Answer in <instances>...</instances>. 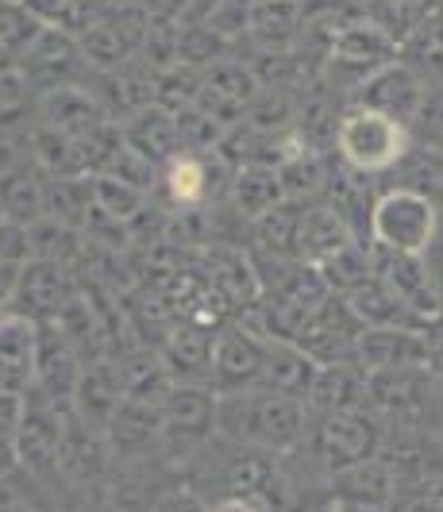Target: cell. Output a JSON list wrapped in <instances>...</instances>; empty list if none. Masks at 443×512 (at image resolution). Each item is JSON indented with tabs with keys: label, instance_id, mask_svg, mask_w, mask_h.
<instances>
[{
	"label": "cell",
	"instance_id": "obj_1",
	"mask_svg": "<svg viewBox=\"0 0 443 512\" xmlns=\"http://www.w3.org/2000/svg\"><path fill=\"white\" fill-rule=\"evenodd\" d=\"M339 151L355 170H366V174L390 170L405 151V128L386 112L359 108L339 124Z\"/></svg>",
	"mask_w": 443,
	"mask_h": 512
},
{
	"label": "cell",
	"instance_id": "obj_2",
	"mask_svg": "<svg viewBox=\"0 0 443 512\" xmlns=\"http://www.w3.org/2000/svg\"><path fill=\"white\" fill-rule=\"evenodd\" d=\"M374 239L382 247H390L397 255H424V247L432 243V228H436V212L432 205L417 197V193H390L374 205L370 216Z\"/></svg>",
	"mask_w": 443,
	"mask_h": 512
},
{
	"label": "cell",
	"instance_id": "obj_3",
	"mask_svg": "<svg viewBox=\"0 0 443 512\" xmlns=\"http://www.w3.org/2000/svg\"><path fill=\"white\" fill-rule=\"evenodd\" d=\"M262 359H266V351L251 335H224L212 347V370H216L220 389H243L247 382H255L262 374Z\"/></svg>",
	"mask_w": 443,
	"mask_h": 512
},
{
	"label": "cell",
	"instance_id": "obj_4",
	"mask_svg": "<svg viewBox=\"0 0 443 512\" xmlns=\"http://www.w3.org/2000/svg\"><path fill=\"white\" fill-rule=\"evenodd\" d=\"M35 359L39 347L24 320L0 324V393H20L35 374Z\"/></svg>",
	"mask_w": 443,
	"mask_h": 512
},
{
	"label": "cell",
	"instance_id": "obj_5",
	"mask_svg": "<svg viewBox=\"0 0 443 512\" xmlns=\"http://www.w3.org/2000/svg\"><path fill=\"white\" fill-rule=\"evenodd\" d=\"M297 243H301V251L313 258H332L336 251L347 247V231L339 224L336 212H328V208H313L301 224H297Z\"/></svg>",
	"mask_w": 443,
	"mask_h": 512
},
{
	"label": "cell",
	"instance_id": "obj_6",
	"mask_svg": "<svg viewBox=\"0 0 443 512\" xmlns=\"http://www.w3.org/2000/svg\"><path fill=\"white\" fill-rule=\"evenodd\" d=\"M324 455L332 466H347L370 455V428L355 416H332L324 424Z\"/></svg>",
	"mask_w": 443,
	"mask_h": 512
},
{
	"label": "cell",
	"instance_id": "obj_7",
	"mask_svg": "<svg viewBox=\"0 0 443 512\" xmlns=\"http://www.w3.org/2000/svg\"><path fill=\"white\" fill-rule=\"evenodd\" d=\"M262 370H270V385H274L278 393H309L316 382L305 355L293 351V347H274V351H266Z\"/></svg>",
	"mask_w": 443,
	"mask_h": 512
},
{
	"label": "cell",
	"instance_id": "obj_8",
	"mask_svg": "<svg viewBox=\"0 0 443 512\" xmlns=\"http://www.w3.org/2000/svg\"><path fill=\"white\" fill-rule=\"evenodd\" d=\"M255 432H259L266 443H286V439H293V432H297V405L293 401H286V397H266V401H259L255 405Z\"/></svg>",
	"mask_w": 443,
	"mask_h": 512
},
{
	"label": "cell",
	"instance_id": "obj_9",
	"mask_svg": "<svg viewBox=\"0 0 443 512\" xmlns=\"http://www.w3.org/2000/svg\"><path fill=\"white\" fill-rule=\"evenodd\" d=\"M355 308L366 316V324L374 328H397L401 316V301L386 282H363L355 289Z\"/></svg>",
	"mask_w": 443,
	"mask_h": 512
},
{
	"label": "cell",
	"instance_id": "obj_10",
	"mask_svg": "<svg viewBox=\"0 0 443 512\" xmlns=\"http://www.w3.org/2000/svg\"><path fill=\"white\" fill-rule=\"evenodd\" d=\"M212 420V401L209 393H197V389H182L170 397V428H193V432H205Z\"/></svg>",
	"mask_w": 443,
	"mask_h": 512
},
{
	"label": "cell",
	"instance_id": "obj_11",
	"mask_svg": "<svg viewBox=\"0 0 443 512\" xmlns=\"http://www.w3.org/2000/svg\"><path fill=\"white\" fill-rule=\"evenodd\" d=\"M166 178H170L174 201H182V205H197L205 197V170L197 158H174Z\"/></svg>",
	"mask_w": 443,
	"mask_h": 512
},
{
	"label": "cell",
	"instance_id": "obj_12",
	"mask_svg": "<svg viewBox=\"0 0 443 512\" xmlns=\"http://www.w3.org/2000/svg\"><path fill=\"white\" fill-rule=\"evenodd\" d=\"M16 447L24 451V459L27 455H31V459H43V455L58 451V436H54V428L47 424V416H24Z\"/></svg>",
	"mask_w": 443,
	"mask_h": 512
},
{
	"label": "cell",
	"instance_id": "obj_13",
	"mask_svg": "<svg viewBox=\"0 0 443 512\" xmlns=\"http://www.w3.org/2000/svg\"><path fill=\"white\" fill-rule=\"evenodd\" d=\"M309 393H313V397L320 401V405H324V409H347V405L355 401L351 378H347L343 370H336V374H324V378H316Z\"/></svg>",
	"mask_w": 443,
	"mask_h": 512
},
{
	"label": "cell",
	"instance_id": "obj_14",
	"mask_svg": "<svg viewBox=\"0 0 443 512\" xmlns=\"http://www.w3.org/2000/svg\"><path fill=\"white\" fill-rule=\"evenodd\" d=\"M212 512H255V505H251V501H243V497H232V501L216 505Z\"/></svg>",
	"mask_w": 443,
	"mask_h": 512
},
{
	"label": "cell",
	"instance_id": "obj_15",
	"mask_svg": "<svg viewBox=\"0 0 443 512\" xmlns=\"http://www.w3.org/2000/svg\"><path fill=\"white\" fill-rule=\"evenodd\" d=\"M0 301H4V293H0Z\"/></svg>",
	"mask_w": 443,
	"mask_h": 512
}]
</instances>
